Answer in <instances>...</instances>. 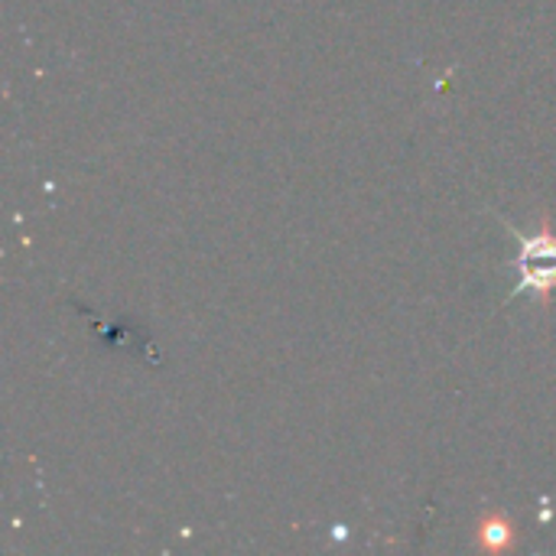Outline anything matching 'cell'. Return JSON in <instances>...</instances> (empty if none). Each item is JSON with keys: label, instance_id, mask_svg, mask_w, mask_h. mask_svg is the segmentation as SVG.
Here are the masks:
<instances>
[{"label": "cell", "instance_id": "cell-1", "mask_svg": "<svg viewBox=\"0 0 556 556\" xmlns=\"http://www.w3.org/2000/svg\"><path fill=\"white\" fill-rule=\"evenodd\" d=\"M508 267H515L518 274L511 296H521V293L551 296L556 290V261H511Z\"/></svg>", "mask_w": 556, "mask_h": 556}, {"label": "cell", "instance_id": "cell-3", "mask_svg": "<svg viewBox=\"0 0 556 556\" xmlns=\"http://www.w3.org/2000/svg\"><path fill=\"white\" fill-rule=\"evenodd\" d=\"M476 538H479V544H482L485 551H505V547H511V541H515V528H511V521L502 518V515H485V518L479 521V528H476Z\"/></svg>", "mask_w": 556, "mask_h": 556}, {"label": "cell", "instance_id": "cell-2", "mask_svg": "<svg viewBox=\"0 0 556 556\" xmlns=\"http://www.w3.org/2000/svg\"><path fill=\"white\" fill-rule=\"evenodd\" d=\"M508 228H511V225H508ZM511 231H515V228H511ZM515 238H518V257H515V261H556V235L547 218L541 222L538 235H521V231H515Z\"/></svg>", "mask_w": 556, "mask_h": 556}]
</instances>
